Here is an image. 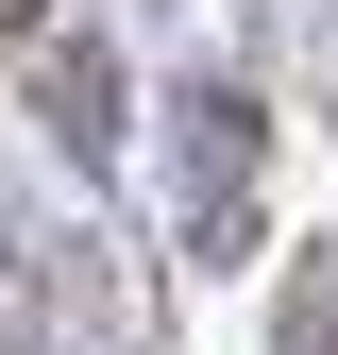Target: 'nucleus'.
Wrapping results in <instances>:
<instances>
[{
	"label": "nucleus",
	"mask_w": 338,
	"mask_h": 355,
	"mask_svg": "<svg viewBox=\"0 0 338 355\" xmlns=\"http://www.w3.org/2000/svg\"><path fill=\"white\" fill-rule=\"evenodd\" d=\"M254 187H271V119H254V85H169V237H186L203 271L254 254Z\"/></svg>",
	"instance_id": "nucleus-1"
},
{
	"label": "nucleus",
	"mask_w": 338,
	"mask_h": 355,
	"mask_svg": "<svg viewBox=\"0 0 338 355\" xmlns=\"http://www.w3.org/2000/svg\"><path fill=\"white\" fill-rule=\"evenodd\" d=\"M34 102H51L68 169H102V136H118V68H102V51H51V68H34Z\"/></svg>",
	"instance_id": "nucleus-2"
},
{
	"label": "nucleus",
	"mask_w": 338,
	"mask_h": 355,
	"mask_svg": "<svg viewBox=\"0 0 338 355\" xmlns=\"http://www.w3.org/2000/svg\"><path fill=\"white\" fill-rule=\"evenodd\" d=\"M271 355H338V254L287 271V338H271Z\"/></svg>",
	"instance_id": "nucleus-3"
},
{
	"label": "nucleus",
	"mask_w": 338,
	"mask_h": 355,
	"mask_svg": "<svg viewBox=\"0 0 338 355\" xmlns=\"http://www.w3.org/2000/svg\"><path fill=\"white\" fill-rule=\"evenodd\" d=\"M0 34H34V0H0Z\"/></svg>",
	"instance_id": "nucleus-4"
}]
</instances>
